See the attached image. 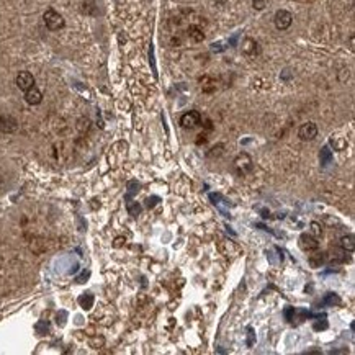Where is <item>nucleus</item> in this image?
<instances>
[{
  "mask_svg": "<svg viewBox=\"0 0 355 355\" xmlns=\"http://www.w3.org/2000/svg\"><path fill=\"white\" fill-rule=\"evenodd\" d=\"M16 85H18V88L23 90V92H27L28 88L35 85V77H33V74L28 71L18 72V76H16Z\"/></svg>",
  "mask_w": 355,
  "mask_h": 355,
  "instance_id": "obj_5",
  "label": "nucleus"
},
{
  "mask_svg": "<svg viewBox=\"0 0 355 355\" xmlns=\"http://www.w3.org/2000/svg\"><path fill=\"white\" fill-rule=\"evenodd\" d=\"M324 254H315V255H311L309 257V265L313 267V269H318V267H321V263L324 262V257H323Z\"/></svg>",
  "mask_w": 355,
  "mask_h": 355,
  "instance_id": "obj_17",
  "label": "nucleus"
},
{
  "mask_svg": "<svg viewBox=\"0 0 355 355\" xmlns=\"http://www.w3.org/2000/svg\"><path fill=\"white\" fill-rule=\"evenodd\" d=\"M242 53L247 54V56H255L259 54V45L257 41L252 39V38H246L242 41Z\"/></svg>",
  "mask_w": 355,
  "mask_h": 355,
  "instance_id": "obj_10",
  "label": "nucleus"
},
{
  "mask_svg": "<svg viewBox=\"0 0 355 355\" xmlns=\"http://www.w3.org/2000/svg\"><path fill=\"white\" fill-rule=\"evenodd\" d=\"M274 21H275V27L278 30H288L292 27V23H293V16L288 10H278L275 13Z\"/></svg>",
  "mask_w": 355,
  "mask_h": 355,
  "instance_id": "obj_3",
  "label": "nucleus"
},
{
  "mask_svg": "<svg viewBox=\"0 0 355 355\" xmlns=\"http://www.w3.org/2000/svg\"><path fill=\"white\" fill-rule=\"evenodd\" d=\"M252 344H254V331L249 327V341H247V345H249V347H251Z\"/></svg>",
  "mask_w": 355,
  "mask_h": 355,
  "instance_id": "obj_25",
  "label": "nucleus"
},
{
  "mask_svg": "<svg viewBox=\"0 0 355 355\" xmlns=\"http://www.w3.org/2000/svg\"><path fill=\"white\" fill-rule=\"evenodd\" d=\"M43 20H45V25L51 31L61 30V28H64V25H65V20L62 18V15L57 13L56 10H53V8H48V10L45 12Z\"/></svg>",
  "mask_w": 355,
  "mask_h": 355,
  "instance_id": "obj_1",
  "label": "nucleus"
},
{
  "mask_svg": "<svg viewBox=\"0 0 355 355\" xmlns=\"http://www.w3.org/2000/svg\"><path fill=\"white\" fill-rule=\"evenodd\" d=\"M202 88H203V92L211 94L213 90L216 88V82H214L213 79H210V77H203L202 79Z\"/></svg>",
  "mask_w": 355,
  "mask_h": 355,
  "instance_id": "obj_15",
  "label": "nucleus"
},
{
  "mask_svg": "<svg viewBox=\"0 0 355 355\" xmlns=\"http://www.w3.org/2000/svg\"><path fill=\"white\" fill-rule=\"evenodd\" d=\"M94 301H95V298H94L92 293H84V295L79 296V304L84 309H90V308H92L94 306Z\"/></svg>",
  "mask_w": 355,
  "mask_h": 355,
  "instance_id": "obj_12",
  "label": "nucleus"
},
{
  "mask_svg": "<svg viewBox=\"0 0 355 355\" xmlns=\"http://www.w3.org/2000/svg\"><path fill=\"white\" fill-rule=\"evenodd\" d=\"M269 5V0H252V7L255 10H263Z\"/></svg>",
  "mask_w": 355,
  "mask_h": 355,
  "instance_id": "obj_20",
  "label": "nucleus"
},
{
  "mask_svg": "<svg viewBox=\"0 0 355 355\" xmlns=\"http://www.w3.org/2000/svg\"><path fill=\"white\" fill-rule=\"evenodd\" d=\"M311 231L315 236H321V233H323V229H321V226L318 225V223H311Z\"/></svg>",
  "mask_w": 355,
  "mask_h": 355,
  "instance_id": "obj_21",
  "label": "nucleus"
},
{
  "mask_svg": "<svg viewBox=\"0 0 355 355\" xmlns=\"http://www.w3.org/2000/svg\"><path fill=\"white\" fill-rule=\"evenodd\" d=\"M188 36L192 38L193 41H196V43H200V41L205 39V33H203L202 28H198V27H195V25H192V27L188 28Z\"/></svg>",
  "mask_w": 355,
  "mask_h": 355,
  "instance_id": "obj_13",
  "label": "nucleus"
},
{
  "mask_svg": "<svg viewBox=\"0 0 355 355\" xmlns=\"http://www.w3.org/2000/svg\"><path fill=\"white\" fill-rule=\"evenodd\" d=\"M128 211H129V214H133V216H138V214L141 213V206H139L136 202H131L128 205Z\"/></svg>",
  "mask_w": 355,
  "mask_h": 355,
  "instance_id": "obj_19",
  "label": "nucleus"
},
{
  "mask_svg": "<svg viewBox=\"0 0 355 355\" xmlns=\"http://www.w3.org/2000/svg\"><path fill=\"white\" fill-rule=\"evenodd\" d=\"M298 136L303 139V141H311V139H315L318 136V126L311 121L304 123L298 131Z\"/></svg>",
  "mask_w": 355,
  "mask_h": 355,
  "instance_id": "obj_6",
  "label": "nucleus"
},
{
  "mask_svg": "<svg viewBox=\"0 0 355 355\" xmlns=\"http://www.w3.org/2000/svg\"><path fill=\"white\" fill-rule=\"evenodd\" d=\"M205 144L206 143V135L205 133H202V135H198V139H196V144Z\"/></svg>",
  "mask_w": 355,
  "mask_h": 355,
  "instance_id": "obj_24",
  "label": "nucleus"
},
{
  "mask_svg": "<svg viewBox=\"0 0 355 355\" xmlns=\"http://www.w3.org/2000/svg\"><path fill=\"white\" fill-rule=\"evenodd\" d=\"M331 144L334 146L336 151H344L345 147H347V141L339 136H331Z\"/></svg>",
  "mask_w": 355,
  "mask_h": 355,
  "instance_id": "obj_16",
  "label": "nucleus"
},
{
  "mask_svg": "<svg viewBox=\"0 0 355 355\" xmlns=\"http://www.w3.org/2000/svg\"><path fill=\"white\" fill-rule=\"evenodd\" d=\"M156 202H159V198H158V196H154V198H147V200H146V206H147V208H152V206L156 205Z\"/></svg>",
  "mask_w": 355,
  "mask_h": 355,
  "instance_id": "obj_23",
  "label": "nucleus"
},
{
  "mask_svg": "<svg viewBox=\"0 0 355 355\" xmlns=\"http://www.w3.org/2000/svg\"><path fill=\"white\" fill-rule=\"evenodd\" d=\"M221 149H223V146L219 144V146H216V147H213L211 149V152L208 154L210 158H213V156H221Z\"/></svg>",
  "mask_w": 355,
  "mask_h": 355,
  "instance_id": "obj_22",
  "label": "nucleus"
},
{
  "mask_svg": "<svg viewBox=\"0 0 355 355\" xmlns=\"http://www.w3.org/2000/svg\"><path fill=\"white\" fill-rule=\"evenodd\" d=\"M202 123V115L192 110V112H187L182 115V118H180V125L182 128H185V129H192L195 126H198Z\"/></svg>",
  "mask_w": 355,
  "mask_h": 355,
  "instance_id": "obj_2",
  "label": "nucleus"
},
{
  "mask_svg": "<svg viewBox=\"0 0 355 355\" xmlns=\"http://www.w3.org/2000/svg\"><path fill=\"white\" fill-rule=\"evenodd\" d=\"M16 128H18V123H16L13 117H8V115L0 117V131H4V133H13V131H16Z\"/></svg>",
  "mask_w": 355,
  "mask_h": 355,
  "instance_id": "obj_8",
  "label": "nucleus"
},
{
  "mask_svg": "<svg viewBox=\"0 0 355 355\" xmlns=\"http://www.w3.org/2000/svg\"><path fill=\"white\" fill-rule=\"evenodd\" d=\"M318 246H319V242L316 241V237H313L311 234H301L300 236V247L303 251H306V252L316 251Z\"/></svg>",
  "mask_w": 355,
  "mask_h": 355,
  "instance_id": "obj_9",
  "label": "nucleus"
},
{
  "mask_svg": "<svg viewBox=\"0 0 355 355\" xmlns=\"http://www.w3.org/2000/svg\"><path fill=\"white\" fill-rule=\"evenodd\" d=\"M25 100H27V103H30V105H39L41 102H43V94H41L39 88L33 85L31 88H28L27 92H25Z\"/></svg>",
  "mask_w": 355,
  "mask_h": 355,
  "instance_id": "obj_7",
  "label": "nucleus"
},
{
  "mask_svg": "<svg viewBox=\"0 0 355 355\" xmlns=\"http://www.w3.org/2000/svg\"><path fill=\"white\" fill-rule=\"evenodd\" d=\"M234 167L237 169V172L241 175L247 174V172H251L252 170V159L249 158V154H246V152L239 154L236 158V161H234Z\"/></svg>",
  "mask_w": 355,
  "mask_h": 355,
  "instance_id": "obj_4",
  "label": "nucleus"
},
{
  "mask_svg": "<svg viewBox=\"0 0 355 355\" xmlns=\"http://www.w3.org/2000/svg\"><path fill=\"white\" fill-rule=\"evenodd\" d=\"M319 161H321V166H329V164L332 162V151L329 149V146H324L323 149H321Z\"/></svg>",
  "mask_w": 355,
  "mask_h": 355,
  "instance_id": "obj_11",
  "label": "nucleus"
},
{
  "mask_svg": "<svg viewBox=\"0 0 355 355\" xmlns=\"http://www.w3.org/2000/svg\"><path fill=\"white\" fill-rule=\"evenodd\" d=\"M324 303H327V304H341V298L336 293H327L326 298H324Z\"/></svg>",
  "mask_w": 355,
  "mask_h": 355,
  "instance_id": "obj_18",
  "label": "nucleus"
},
{
  "mask_svg": "<svg viewBox=\"0 0 355 355\" xmlns=\"http://www.w3.org/2000/svg\"><path fill=\"white\" fill-rule=\"evenodd\" d=\"M341 247L344 251H347V252H352L355 249V239L352 234H347V236H344L341 239Z\"/></svg>",
  "mask_w": 355,
  "mask_h": 355,
  "instance_id": "obj_14",
  "label": "nucleus"
}]
</instances>
